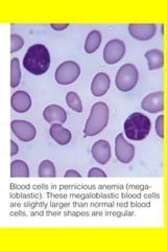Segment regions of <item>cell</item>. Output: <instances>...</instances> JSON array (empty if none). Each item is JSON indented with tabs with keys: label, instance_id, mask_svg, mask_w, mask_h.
I'll list each match as a JSON object with an SVG mask.
<instances>
[{
	"label": "cell",
	"instance_id": "1",
	"mask_svg": "<svg viewBox=\"0 0 167 251\" xmlns=\"http://www.w3.org/2000/svg\"><path fill=\"white\" fill-rule=\"evenodd\" d=\"M23 66L35 75L45 74L50 66V54L47 47L43 44H34L27 50Z\"/></svg>",
	"mask_w": 167,
	"mask_h": 251
},
{
	"label": "cell",
	"instance_id": "2",
	"mask_svg": "<svg viewBox=\"0 0 167 251\" xmlns=\"http://www.w3.org/2000/svg\"><path fill=\"white\" fill-rule=\"evenodd\" d=\"M124 134L131 140L145 139L152 130V122L140 112L132 113L124 122Z\"/></svg>",
	"mask_w": 167,
	"mask_h": 251
},
{
	"label": "cell",
	"instance_id": "3",
	"mask_svg": "<svg viewBox=\"0 0 167 251\" xmlns=\"http://www.w3.org/2000/svg\"><path fill=\"white\" fill-rule=\"evenodd\" d=\"M109 107L103 101L95 103L87 120L84 134L86 136H95L107 127L109 122Z\"/></svg>",
	"mask_w": 167,
	"mask_h": 251
},
{
	"label": "cell",
	"instance_id": "4",
	"mask_svg": "<svg viewBox=\"0 0 167 251\" xmlns=\"http://www.w3.org/2000/svg\"><path fill=\"white\" fill-rule=\"evenodd\" d=\"M139 74L137 67L133 64H124L117 72L115 85L118 90L128 92L135 88L138 83Z\"/></svg>",
	"mask_w": 167,
	"mask_h": 251
},
{
	"label": "cell",
	"instance_id": "5",
	"mask_svg": "<svg viewBox=\"0 0 167 251\" xmlns=\"http://www.w3.org/2000/svg\"><path fill=\"white\" fill-rule=\"evenodd\" d=\"M81 74L79 65L74 61H65L55 70L54 77L60 85H70L77 80Z\"/></svg>",
	"mask_w": 167,
	"mask_h": 251
},
{
	"label": "cell",
	"instance_id": "6",
	"mask_svg": "<svg viewBox=\"0 0 167 251\" xmlns=\"http://www.w3.org/2000/svg\"><path fill=\"white\" fill-rule=\"evenodd\" d=\"M126 47L125 44L119 40V39H113L107 43L103 50V60L107 64H116L117 62L120 61L125 54Z\"/></svg>",
	"mask_w": 167,
	"mask_h": 251
},
{
	"label": "cell",
	"instance_id": "7",
	"mask_svg": "<svg viewBox=\"0 0 167 251\" xmlns=\"http://www.w3.org/2000/svg\"><path fill=\"white\" fill-rule=\"evenodd\" d=\"M11 129L15 136L19 138L21 141H24V143L34 140L37 135L35 126L26 121H13L11 124Z\"/></svg>",
	"mask_w": 167,
	"mask_h": 251
},
{
	"label": "cell",
	"instance_id": "8",
	"mask_svg": "<svg viewBox=\"0 0 167 251\" xmlns=\"http://www.w3.org/2000/svg\"><path fill=\"white\" fill-rule=\"evenodd\" d=\"M115 154L117 159L122 163H130L135 156V147L125 140L122 133L115 139Z\"/></svg>",
	"mask_w": 167,
	"mask_h": 251
},
{
	"label": "cell",
	"instance_id": "9",
	"mask_svg": "<svg viewBox=\"0 0 167 251\" xmlns=\"http://www.w3.org/2000/svg\"><path fill=\"white\" fill-rule=\"evenodd\" d=\"M157 31V25L154 23H131L129 25L130 35L139 41H147L152 39Z\"/></svg>",
	"mask_w": 167,
	"mask_h": 251
},
{
	"label": "cell",
	"instance_id": "10",
	"mask_svg": "<svg viewBox=\"0 0 167 251\" xmlns=\"http://www.w3.org/2000/svg\"><path fill=\"white\" fill-rule=\"evenodd\" d=\"M141 108L149 113H158L164 110V93L163 91L153 92L142 100Z\"/></svg>",
	"mask_w": 167,
	"mask_h": 251
},
{
	"label": "cell",
	"instance_id": "11",
	"mask_svg": "<svg viewBox=\"0 0 167 251\" xmlns=\"http://www.w3.org/2000/svg\"><path fill=\"white\" fill-rule=\"evenodd\" d=\"M91 152L95 161L100 164H106L111 159V146L105 139L97 140L92 146Z\"/></svg>",
	"mask_w": 167,
	"mask_h": 251
},
{
	"label": "cell",
	"instance_id": "12",
	"mask_svg": "<svg viewBox=\"0 0 167 251\" xmlns=\"http://www.w3.org/2000/svg\"><path fill=\"white\" fill-rule=\"evenodd\" d=\"M12 108L18 113L27 112L31 107V98L29 94L23 90L16 91L11 98Z\"/></svg>",
	"mask_w": 167,
	"mask_h": 251
},
{
	"label": "cell",
	"instance_id": "13",
	"mask_svg": "<svg viewBox=\"0 0 167 251\" xmlns=\"http://www.w3.org/2000/svg\"><path fill=\"white\" fill-rule=\"evenodd\" d=\"M44 120L49 124H64L67 120V113L65 109L59 105L47 106L43 111Z\"/></svg>",
	"mask_w": 167,
	"mask_h": 251
},
{
	"label": "cell",
	"instance_id": "14",
	"mask_svg": "<svg viewBox=\"0 0 167 251\" xmlns=\"http://www.w3.org/2000/svg\"><path fill=\"white\" fill-rule=\"evenodd\" d=\"M111 80L106 73H98L94 76L91 84V92L94 97H102L108 92Z\"/></svg>",
	"mask_w": 167,
	"mask_h": 251
},
{
	"label": "cell",
	"instance_id": "15",
	"mask_svg": "<svg viewBox=\"0 0 167 251\" xmlns=\"http://www.w3.org/2000/svg\"><path fill=\"white\" fill-rule=\"evenodd\" d=\"M49 134L55 143L59 144L60 146L68 145L70 143L71 137H72L71 132L60 124H52L50 126Z\"/></svg>",
	"mask_w": 167,
	"mask_h": 251
},
{
	"label": "cell",
	"instance_id": "16",
	"mask_svg": "<svg viewBox=\"0 0 167 251\" xmlns=\"http://www.w3.org/2000/svg\"><path fill=\"white\" fill-rule=\"evenodd\" d=\"M144 57L149 70L160 69L164 65V53L161 50H150L145 52Z\"/></svg>",
	"mask_w": 167,
	"mask_h": 251
},
{
	"label": "cell",
	"instance_id": "17",
	"mask_svg": "<svg viewBox=\"0 0 167 251\" xmlns=\"http://www.w3.org/2000/svg\"><path fill=\"white\" fill-rule=\"evenodd\" d=\"M101 44V34L98 30H92L89 33L85 42V50L87 53H93L98 50Z\"/></svg>",
	"mask_w": 167,
	"mask_h": 251
},
{
	"label": "cell",
	"instance_id": "18",
	"mask_svg": "<svg viewBox=\"0 0 167 251\" xmlns=\"http://www.w3.org/2000/svg\"><path fill=\"white\" fill-rule=\"evenodd\" d=\"M11 177H29V169L27 163L23 160H14L11 163Z\"/></svg>",
	"mask_w": 167,
	"mask_h": 251
},
{
	"label": "cell",
	"instance_id": "19",
	"mask_svg": "<svg viewBox=\"0 0 167 251\" xmlns=\"http://www.w3.org/2000/svg\"><path fill=\"white\" fill-rule=\"evenodd\" d=\"M21 80L20 62L17 58H13L11 62V86L13 88L17 87Z\"/></svg>",
	"mask_w": 167,
	"mask_h": 251
},
{
	"label": "cell",
	"instance_id": "20",
	"mask_svg": "<svg viewBox=\"0 0 167 251\" xmlns=\"http://www.w3.org/2000/svg\"><path fill=\"white\" fill-rule=\"evenodd\" d=\"M39 177H46V178H53L57 176L55 173V168L52 161L50 160H44L39 166Z\"/></svg>",
	"mask_w": 167,
	"mask_h": 251
},
{
	"label": "cell",
	"instance_id": "21",
	"mask_svg": "<svg viewBox=\"0 0 167 251\" xmlns=\"http://www.w3.org/2000/svg\"><path fill=\"white\" fill-rule=\"evenodd\" d=\"M66 103L69 106L70 109H72L73 111L81 113L83 112V104L82 100L77 96V93L74 91H69L66 96Z\"/></svg>",
	"mask_w": 167,
	"mask_h": 251
},
{
	"label": "cell",
	"instance_id": "22",
	"mask_svg": "<svg viewBox=\"0 0 167 251\" xmlns=\"http://www.w3.org/2000/svg\"><path fill=\"white\" fill-rule=\"evenodd\" d=\"M24 45V40L20 35L12 34L11 36V52L14 53L22 49V46Z\"/></svg>",
	"mask_w": 167,
	"mask_h": 251
},
{
	"label": "cell",
	"instance_id": "23",
	"mask_svg": "<svg viewBox=\"0 0 167 251\" xmlns=\"http://www.w3.org/2000/svg\"><path fill=\"white\" fill-rule=\"evenodd\" d=\"M156 132L160 138H164V115H159L156 120Z\"/></svg>",
	"mask_w": 167,
	"mask_h": 251
},
{
	"label": "cell",
	"instance_id": "24",
	"mask_svg": "<svg viewBox=\"0 0 167 251\" xmlns=\"http://www.w3.org/2000/svg\"><path fill=\"white\" fill-rule=\"evenodd\" d=\"M88 176H89L90 178H92V177H102V178H106V177H107V174H106V173L103 172L102 170H100V169H98V168H93V169H91V170L89 171Z\"/></svg>",
	"mask_w": 167,
	"mask_h": 251
},
{
	"label": "cell",
	"instance_id": "25",
	"mask_svg": "<svg viewBox=\"0 0 167 251\" xmlns=\"http://www.w3.org/2000/svg\"><path fill=\"white\" fill-rule=\"evenodd\" d=\"M50 26L54 30H64V29L68 28L69 25L68 23H51Z\"/></svg>",
	"mask_w": 167,
	"mask_h": 251
},
{
	"label": "cell",
	"instance_id": "26",
	"mask_svg": "<svg viewBox=\"0 0 167 251\" xmlns=\"http://www.w3.org/2000/svg\"><path fill=\"white\" fill-rule=\"evenodd\" d=\"M18 152H19L18 145L16 144L14 140H11V155L15 156L16 154H18Z\"/></svg>",
	"mask_w": 167,
	"mask_h": 251
},
{
	"label": "cell",
	"instance_id": "27",
	"mask_svg": "<svg viewBox=\"0 0 167 251\" xmlns=\"http://www.w3.org/2000/svg\"><path fill=\"white\" fill-rule=\"evenodd\" d=\"M64 176H65L66 178H67V177H77V178L82 177L81 174H79L78 172H76V171H74V170H69V171H67V172L65 173Z\"/></svg>",
	"mask_w": 167,
	"mask_h": 251
}]
</instances>
